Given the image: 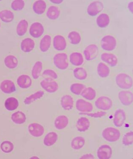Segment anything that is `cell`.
<instances>
[{"label":"cell","instance_id":"obj_15","mask_svg":"<svg viewBox=\"0 0 133 159\" xmlns=\"http://www.w3.org/2000/svg\"><path fill=\"white\" fill-rule=\"evenodd\" d=\"M126 120L125 112L122 109H119L115 112L113 119L114 125L116 127H121L123 125Z\"/></svg>","mask_w":133,"mask_h":159},{"label":"cell","instance_id":"obj_8","mask_svg":"<svg viewBox=\"0 0 133 159\" xmlns=\"http://www.w3.org/2000/svg\"><path fill=\"white\" fill-rule=\"evenodd\" d=\"M28 129L29 134L34 137H40L44 133V127L41 124L37 123H32L29 124Z\"/></svg>","mask_w":133,"mask_h":159},{"label":"cell","instance_id":"obj_20","mask_svg":"<svg viewBox=\"0 0 133 159\" xmlns=\"http://www.w3.org/2000/svg\"><path fill=\"white\" fill-rule=\"evenodd\" d=\"M61 104L65 110L70 111L73 107L74 100L72 97L69 95H63L61 98Z\"/></svg>","mask_w":133,"mask_h":159},{"label":"cell","instance_id":"obj_12","mask_svg":"<svg viewBox=\"0 0 133 159\" xmlns=\"http://www.w3.org/2000/svg\"><path fill=\"white\" fill-rule=\"evenodd\" d=\"M112 150L110 146L103 145L99 148L97 151V156L100 159H109L111 157Z\"/></svg>","mask_w":133,"mask_h":159},{"label":"cell","instance_id":"obj_46","mask_svg":"<svg viewBox=\"0 0 133 159\" xmlns=\"http://www.w3.org/2000/svg\"><path fill=\"white\" fill-rule=\"evenodd\" d=\"M97 113H95L94 114H87V115L89 116H91V117H101V116H104L105 114H106V113L105 112H98Z\"/></svg>","mask_w":133,"mask_h":159},{"label":"cell","instance_id":"obj_6","mask_svg":"<svg viewBox=\"0 0 133 159\" xmlns=\"http://www.w3.org/2000/svg\"><path fill=\"white\" fill-rule=\"evenodd\" d=\"M95 105L99 109L109 110L112 107L113 102L111 99L106 96H101L97 98L95 102Z\"/></svg>","mask_w":133,"mask_h":159},{"label":"cell","instance_id":"obj_36","mask_svg":"<svg viewBox=\"0 0 133 159\" xmlns=\"http://www.w3.org/2000/svg\"><path fill=\"white\" fill-rule=\"evenodd\" d=\"M4 64L9 69H13L17 67L18 65V60L15 56L9 55L4 58Z\"/></svg>","mask_w":133,"mask_h":159},{"label":"cell","instance_id":"obj_31","mask_svg":"<svg viewBox=\"0 0 133 159\" xmlns=\"http://www.w3.org/2000/svg\"><path fill=\"white\" fill-rule=\"evenodd\" d=\"M5 108L9 111L15 110L18 107L19 102L18 100L15 98H9L6 100L4 103Z\"/></svg>","mask_w":133,"mask_h":159},{"label":"cell","instance_id":"obj_27","mask_svg":"<svg viewBox=\"0 0 133 159\" xmlns=\"http://www.w3.org/2000/svg\"><path fill=\"white\" fill-rule=\"evenodd\" d=\"M61 14L60 8L55 6H52L48 8L47 11V17L51 20H55L58 19Z\"/></svg>","mask_w":133,"mask_h":159},{"label":"cell","instance_id":"obj_16","mask_svg":"<svg viewBox=\"0 0 133 159\" xmlns=\"http://www.w3.org/2000/svg\"><path fill=\"white\" fill-rule=\"evenodd\" d=\"M101 58L103 62L111 67H115L118 64V58L113 53L105 52L101 54Z\"/></svg>","mask_w":133,"mask_h":159},{"label":"cell","instance_id":"obj_11","mask_svg":"<svg viewBox=\"0 0 133 159\" xmlns=\"http://www.w3.org/2000/svg\"><path fill=\"white\" fill-rule=\"evenodd\" d=\"M118 98L122 105L130 106L133 102L132 92L129 91H122L118 93Z\"/></svg>","mask_w":133,"mask_h":159},{"label":"cell","instance_id":"obj_41","mask_svg":"<svg viewBox=\"0 0 133 159\" xmlns=\"http://www.w3.org/2000/svg\"><path fill=\"white\" fill-rule=\"evenodd\" d=\"M85 88V86L83 84L80 83H75L71 86L70 90L71 92L75 95H80L82 91Z\"/></svg>","mask_w":133,"mask_h":159},{"label":"cell","instance_id":"obj_45","mask_svg":"<svg viewBox=\"0 0 133 159\" xmlns=\"http://www.w3.org/2000/svg\"><path fill=\"white\" fill-rule=\"evenodd\" d=\"M24 6V2L22 0H15L11 3V8L15 11L22 10Z\"/></svg>","mask_w":133,"mask_h":159},{"label":"cell","instance_id":"obj_39","mask_svg":"<svg viewBox=\"0 0 133 159\" xmlns=\"http://www.w3.org/2000/svg\"><path fill=\"white\" fill-rule=\"evenodd\" d=\"M43 69V63L42 61H37L35 62L33 66L32 70V75L33 79H38L41 74V72Z\"/></svg>","mask_w":133,"mask_h":159},{"label":"cell","instance_id":"obj_22","mask_svg":"<svg viewBox=\"0 0 133 159\" xmlns=\"http://www.w3.org/2000/svg\"><path fill=\"white\" fill-rule=\"evenodd\" d=\"M70 63L75 66H80L84 62L83 55L80 52H75L71 54L69 57Z\"/></svg>","mask_w":133,"mask_h":159},{"label":"cell","instance_id":"obj_50","mask_svg":"<svg viewBox=\"0 0 133 159\" xmlns=\"http://www.w3.org/2000/svg\"><path fill=\"white\" fill-rule=\"evenodd\" d=\"M0 28H1V23H0Z\"/></svg>","mask_w":133,"mask_h":159},{"label":"cell","instance_id":"obj_10","mask_svg":"<svg viewBox=\"0 0 133 159\" xmlns=\"http://www.w3.org/2000/svg\"><path fill=\"white\" fill-rule=\"evenodd\" d=\"M44 32V27L42 23L35 22L31 25L29 34L34 38H39L43 34Z\"/></svg>","mask_w":133,"mask_h":159},{"label":"cell","instance_id":"obj_28","mask_svg":"<svg viewBox=\"0 0 133 159\" xmlns=\"http://www.w3.org/2000/svg\"><path fill=\"white\" fill-rule=\"evenodd\" d=\"M51 45V37L49 35H46L41 39L40 49L42 52H45L50 48Z\"/></svg>","mask_w":133,"mask_h":159},{"label":"cell","instance_id":"obj_44","mask_svg":"<svg viewBox=\"0 0 133 159\" xmlns=\"http://www.w3.org/2000/svg\"><path fill=\"white\" fill-rule=\"evenodd\" d=\"M122 143L127 146L132 144L133 142V133L132 131L128 132L123 136Z\"/></svg>","mask_w":133,"mask_h":159},{"label":"cell","instance_id":"obj_2","mask_svg":"<svg viewBox=\"0 0 133 159\" xmlns=\"http://www.w3.org/2000/svg\"><path fill=\"white\" fill-rule=\"evenodd\" d=\"M102 136L106 141L111 142L118 141L121 137V133L117 129L109 127L105 129L102 132Z\"/></svg>","mask_w":133,"mask_h":159},{"label":"cell","instance_id":"obj_42","mask_svg":"<svg viewBox=\"0 0 133 159\" xmlns=\"http://www.w3.org/2000/svg\"><path fill=\"white\" fill-rule=\"evenodd\" d=\"M42 76L44 79L49 80H54L57 79L58 78V75L56 72L50 69H47L45 70Z\"/></svg>","mask_w":133,"mask_h":159},{"label":"cell","instance_id":"obj_19","mask_svg":"<svg viewBox=\"0 0 133 159\" xmlns=\"http://www.w3.org/2000/svg\"><path fill=\"white\" fill-rule=\"evenodd\" d=\"M69 123V119L66 116H59L55 119L54 125L57 129L61 130L65 128L68 126Z\"/></svg>","mask_w":133,"mask_h":159},{"label":"cell","instance_id":"obj_23","mask_svg":"<svg viewBox=\"0 0 133 159\" xmlns=\"http://www.w3.org/2000/svg\"><path fill=\"white\" fill-rule=\"evenodd\" d=\"M35 46V42L33 40L29 38L23 40L21 44V49L25 52H29L32 51Z\"/></svg>","mask_w":133,"mask_h":159},{"label":"cell","instance_id":"obj_3","mask_svg":"<svg viewBox=\"0 0 133 159\" xmlns=\"http://www.w3.org/2000/svg\"><path fill=\"white\" fill-rule=\"evenodd\" d=\"M101 47L106 51H113L116 48L117 42L113 36L108 35L103 37L101 40Z\"/></svg>","mask_w":133,"mask_h":159},{"label":"cell","instance_id":"obj_1","mask_svg":"<svg viewBox=\"0 0 133 159\" xmlns=\"http://www.w3.org/2000/svg\"><path fill=\"white\" fill-rule=\"evenodd\" d=\"M115 81L117 86L123 89H129L133 86L132 78L126 73L119 74L116 76Z\"/></svg>","mask_w":133,"mask_h":159},{"label":"cell","instance_id":"obj_35","mask_svg":"<svg viewBox=\"0 0 133 159\" xmlns=\"http://www.w3.org/2000/svg\"><path fill=\"white\" fill-rule=\"evenodd\" d=\"M81 95L85 99L89 100H93L96 96V92L92 88L86 87L82 91Z\"/></svg>","mask_w":133,"mask_h":159},{"label":"cell","instance_id":"obj_17","mask_svg":"<svg viewBox=\"0 0 133 159\" xmlns=\"http://www.w3.org/2000/svg\"><path fill=\"white\" fill-rule=\"evenodd\" d=\"M53 44L54 48L58 51H64L67 46L65 38L60 35H57L54 37L53 40Z\"/></svg>","mask_w":133,"mask_h":159},{"label":"cell","instance_id":"obj_38","mask_svg":"<svg viewBox=\"0 0 133 159\" xmlns=\"http://www.w3.org/2000/svg\"><path fill=\"white\" fill-rule=\"evenodd\" d=\"M74 77L76 79L80 80H83L87 78V72L83 67H77L74 69L73 70Z\"/></svg>","mask_w":133,"mask_h":159},{"label":"cell","instance_id":"obj_37","mask_svg":"<svg viewBox=\"0 0 133 159\" xmlns=\"http://www.w3.org/2000/svg\"><path fill=\"white\" fill-rule=\"evenodd\" d=\"M14 18L13 13L10 10H3L0 11V19L4 23H10L13 20Z\"/></svg>","mask_w":133,"mask_h":159},{"label":"cell","instance_id":"obj_32","mask_svg":"<svg viewBox=\"0 0 133 159\" xmlns=\"http://www.w3.org/2000/svg\"><path fill=\"white\" fill-rule=\"evenodd\" d=\"M85 140L83 137L77 136L74 138L71 141V146L74 150H78L84 147Z\"/></svg>","mask_w":133,"mask_h":159},{"label":"cell","instance_id":"obj_33","mask_svg":"<svg viewBox=\"0 0 133 159\" xmlns=\"http://www.w3.org/2000/svg\"><path fill=\"white\" fill-rule=\"evenodd\" d=\"M28 23L26 20H21L17 24L16 28V32L19 36L24 35L27 31Z\"/></svg>","mask_w":133,"mask_h":159},{"label":"cell","instance_id":"obj_49","mask_svg":"<svg viewBox=\"0 0 133 159\" xmlns=\"http://www.w3.org/2000/svg\"><path fill=\"white\" fill-rule=\"evenodd\" d=\"M50 2L53 3H55V4H60V3H62L63 2V1H61V0H52V1H50Z\"/></svg>","mask_w":133,"mask_h":159},{"label":"cell","instance_id":"obj_13","mask_svg":"<svg viewBox=\"0 0 133 159\" xmlns=\"http://www.w3.org/2000/svg\"><path fill=\"white\" fill-rule=\"evenodd\" d=\"M76 107L79 111L89 113L91 112L93 109L92 105L90 102L82 99H78L76 102Z\"/></svg>","mask_w":133,"mask_h":159},{"label":"cell","instance_id":"obj_24","mask_svg":"<svg viewBox=\"0 0 133 159\" xmlns=\"http://www.w3.org/2000/svg\"><path fill=\"white\" fill-rule=\"evenodd\" d=\"M46 9L47 4L45 1L42 0L36 1L33 5V10L37 15H41L44 13Z\"/></svg>","mask_w":133,"mask_h":159},{"label":"cell","instance_id":"obj_29","mask_svg":"<svg viewBox=\"0 0 133 159\" xmlns=\"http://www.w3.org/2000/svg\"><path fill=\"white\" fill-rule=\"evenodd\" d=\"M96 70L97 74L101 78H107L110 74V69L109 66L104 63L100 62L97 65Z\"/></svg>","mask_w":133,"mask_h":159},{"label":"cell","instance_id":"obj_34","mask_svg":"<svg viewBox=\"0 0 133 159\" xmlns=\"http://www.w3.org/2000/svg\"><path fill=\"white\" fill-rule=\"evenodd\" d=\"M44 93L43 91H39L27 97L24 99V103L25 105H29L33 102L37 101V99L42 98L44 95Z\"/></svg>","mask_w":133,"mask_h":159},{"label":"cell","instance_id":"obj_21","mask_svg":"<svg viewBox=\"0 0 133 159\" xmlns=\"http://www.w3.org/2000/svg\"><path fill=\"white\" fill-rule=\"evenodd\" d=\"M17 83L21 88L26 89L29 88L31 86L32 80L29 75H23L17 78Z\"/></svg>","mask_w":133,"mask_h":159},{"label":"cell","instance_id":"obj_5","mask_svg":"<svg viewBox=\"0 0 133 159\" xmlns=\"http://www.w3.org/2000/svg\"><path fill=\"white\" fill-rule=\"evenodd\" d=\"M83 54L86 60L88 61L93 60L99 54L98 46L95 44H90L85 48Z\"/></svg>","mask_w":133,"mask_h":159},{"label":"cell","instance_id":"obj_48","mask_svg":"<svg viewBox=\"0 0 133 159\" xmlns=\"http://www.w3.org/2000/svg\"><path fill=\"white\" fill-rule=\"evenodd\" d=\"M128 9L129 11L131 13H133V2H131L129 3L128 6Z\"/></svg>","mask_w":133,"mask_h":159},{"label":"cell","instance_id":"obj_14","mask_svg":"<svg viewBox=\"0 0 133 159\" xmlns=\"http://www.w3.org/2000/svg\"><path fill=\"white\" fill-rule=\"evenodd\" d=\"M0 89L3 93L10 94L16 91V87L13 82L9 80H5L0 84Z\"/></svg>","mask_w":133,"mask_h":159},{"label":"cell","instance_id":"obj_7","mask_svg":"<svg viewBox=\"0 0 133 159\" xmlns=\"http://www.w3.org/2000/svg\"><path fill=\"white\" fill-rule=\"evenodd\" d=\"M104 5L101 1H96L91 2L88 6L87 9V12L91 16H96L103 11Z\"/></svg>","mask_w":133,"mask_h":159},{"label":"cell","instance_id":"obj_9","mask_svg":"<svg viewBox=\"0 0 133 159\" xmlns=\"http://www.w3.org/2000/svg\"><path fill=\"white\" fill-rule=\"evenodd\" d=\"M40 85L43 89L49 93H55L59 88L58 84L54 80L44 79L41 82Z\"/></svg>","mask_w":133,"mask_h":159},{"label":"cell","instance_id":"obj_40","mask_svg":"<svg viewBox=\"0 0 133 159\" xmlns=\"http://www.w3.org/2000/svg\"><path fill=\"white\" fill-rule=\"evenodd\" d=\"M71 44L73 45H77L81 41V37L79 33L76 31H72L68 35Z\"/></svg>","mask_w":133,"mask_h":159},{"label":"cell","instance_id":"obj_47","mask_svg":"<svg viewBox=\"0 0 133 159\" xmlns=\"http://www.w3.org/2000/svg\"><path fill=\"white\" fill-rule=\"evenodd\" d=\"M94 157L93 155H91V154H87L86 155H83V156H81L80 159H94Z\"/></svg>","mask_w":133,"mask_h":159},{"label":"cell","instance_id":"obj_4","mask_svg":"<svg viewBox=\"0 0 133 159\" xmlns=\"http://www.w3.org/2000/svg\"><path fill=\"white\" fill-rule=\"evenodd\" d=\"M54 64L56 67L61 70H65L69 66L68 56L66 53L56 54L53 58Z\"/></svg>","mask_w":133,"mask_h":159},{"label":"cell","instance_id":"obj_26","mask_svg":"<svg viewBox=\"0 0 133 159\" xmlns=\"http://www.w3.org/2000/svg\"><path fill=\"white\" fill-rule=\"evenodd\" d=\"M110 21V17L108 15L105 13L101 14L96 19V24L101 28L106 27L109 25Z\"/></svg>","mask_w":133,"mask_h":159},{"label":"cell","instance_id":"obj_30","mask_svg":"<svg viewBox=\"0 0 133 159\" xmlns=\"http://www.w3.org/2000/svg\"><path fill=\"white\" fill-rule=\"evenodd\" d=\"M12 121L17 125H22L26 121L27 117L25 114L21 111L15 112L11 116Z\"/></svg>","mask_w":133,"mask_h":159},{"label":"cell","instance_id":"obj_25","mask_svg":"<svg viewBox=\"0 0 133 159\" xmlns=\"http://www.w3.org/2000/svg\"><path fill=\"white\" fill-rule=\"evenodd\" d=\"M58 139V135L55 132H52L48 133L45 137L43 143L47 147H51L55 144Z\"/></svg>","mask_w":133,"mask_h":159},{"label":"cell","instance_id":"obj_18","mask_svg":"<svg viewBox=\"0 0 133 159\" xmlns=\"http://www.w3.org/2000/svg\"><path fill=\"white\" fill-rule=\"evenodd\" d=\"M76 126L78 131L81 132L86 131L90 128V121L88 118L82 117L77 120Z\"/></svg>","mask_w":133,"mask_h":159},{"label":"cell","instance_id":"obj_43","mask_svg":"<svg viewBox=\"0 0 133 159\" xmlns=\"http://www.w3.org/2000/svg\"><path fill=\"white\" fill-rule=\"evenodd\" d=\"M14 145L10 141H6L2 142L1 145V149L2 152L9 153L12 152L14 149Z\"/></svg>","mask_w":133,"mask_h":159}]
</instances>
